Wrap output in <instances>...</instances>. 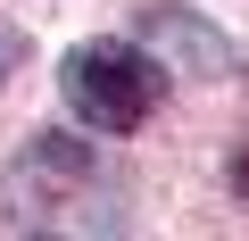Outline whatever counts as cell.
I'll return each instance as SVG.
<instances>
[{"mask_svg":"<svg viewBox=\"0 0 249 241\" xmlns=\"http://www.w3.org/2000/svg\"><path fill=\"white\" fill-rule=\"evenodd\" d=\"M17 67H25V34H17V25H9V17H0V83H9V75H17Z\"/></svg>","mask_w":249,"mask_h":241,"instance_id":"4","label":"cell"},{"mask_svg":"<svg viewBox=\"0 0 249 241\" xmlns=\"http://www.w3.org/2000/svg\"><path fill=\"white\" fill-rule=\"evenodd\" d=\"M58 92L91 133H142L166 100V67L142 42H75L58 67Z\"/></svg>","mask_w":249,"mask_h":241,"instance_id":"2","label":"cell"},{"mask_svg":"<svg viewBox=\"0 0 249 241\" xmlns=\"http://www.w3.org/2000/svg\"><path fill=\"white\" fill-rule=\"evenodd\" d=\"M142 42L166 58V75H175V67H183V75H224V67H232L224 34L199 25L191 9H142Z\"/></svg>","mask_w":249,"mask_h":241,"instance_id":"3","label":"cell"},{"mask_svg":"<svg viewBox=\"0 0 249 241\" xmlns=\"http://www.w3.org/2000/svg\"><path fill=\"white\" fill-rule=\"evenodd\" d=\"M0 208L25 233H124V191L108 158L75 133H34L0 167Z\"/></svg>","mask_w":249,"mask_h":241,"instance_id":"1","label":"cell"},{"mask_svg":"<svg viewBox=\"0 0 249 241\" xmlns=\"http://www.w3.org/2000/svg\"><path fill=\"white\" fill-rule=\"evenodd\" d=\"M224 183H232V200H249V142H232V158H224Z\"/></svg>","mask_w":249,"mask_h":241,"instance_id":"5","label":"cell"}]
</instances>
